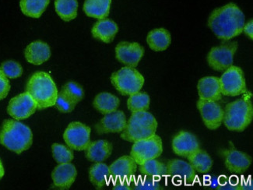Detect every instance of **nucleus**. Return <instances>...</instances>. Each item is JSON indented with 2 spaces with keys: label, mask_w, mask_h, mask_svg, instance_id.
Masks as SVG:
<instances>
[{
  "label": "nucleus",
  "mask_w": 253,
  "mask_h": 190,
  "mask_svg": "<svg viewBox=\"0 0 253 190\" xmlns=\"http://www.w3.org/2000/svg\"><path fill=\"white\" fill-rule=\"evenodd\" d=\"M216 190H241L240 181L236 176H231L227 179L223 184L220 185Z\"/></svg>",
  "instance_id": "obj_38"
},
{
  "label": "nucleus",
  "mask_w": 253,
  "mask_h": 190,
  "mask_svg": "<svg viewBox=\"0 0 253 190\" xmlns=\"http://www.w3.org/2000/svg\"><path fill=\"white\" fill-rule=\"evenodd\" d=\"M119 31V26L110 19H101L93 26L91 30L92 36L104 43H111L116 38Z\"/></svg>",
  "instance_id": "obj_23"
},
{
  "label": "nucleus",
  "mask_w": 253,
  "mask_h": 190,
  "mask_svg": "<svg viewBox=\"0 0 253 190\" xmlns=\"http://www.w3.org/2000/svg\"><path fill=\"white\" fill-rule=\"evenodd\" d=\"M60 92L76 104H79L85 95L84 88L75 81H69L65 84Z\"/></svg>",
  "instance_id": "obj_33"
},
{
  "label": "nucleus",
  "mask_w": 253,
  "mask_h": 190,
  "mask_svg": "<svg viewBox=\"0 0 253 190\" xmlns=\"http://www.w3.org/2000/svg\"><path fill=\"white\" fill-rule=\"evenodd\" d=\"M10 91V84L7 77L4 75L0 69V101L7 97L8 94Z\"/></svg>",
  "instance_id": "obj_39"
},
{
  "label": "nucleus",
  "mask_w": 253,
  "mask_h": 190,
  "mask_svg": "<svg viewBox=\"0 0 253 190\" xmlns=\"http://www.w3.org/2000/svg\"><path fill=\"white\" fill-rule=\"evenodd\" d=\"M55 12L64 21L74 20L77 16V0H55Z\"/></svg>",
  "instance_id": "obj_31"
},
{
  "label": "nucleus",
  "mask_w": 253,
  "mask_h": 190,
  "mask_svg": "<svg viewBox=\"0 0 253 190\" xmlns=\"http://www.w3.org/2000/svg\"><path fill=\"white\" fill-rule=\"evenodd\" d=\"M238 48V42L231 41H223L220 46L212 48L207 57L210 67L216 71H225L233 65Z\"/></svg>",
  "instance_id": "obj_7"
},
{
  "label": "nucleus",
  "mask_w": 253,
  "mask_h": 190,
  "mask_svg": "<svg viewBox=\"0 0 253 190\" xmlns=\"http://www.w3.org/2000/svg\"><path fill=\"white\" fill-rule=\"evenodd\" d=\"M120 105V100L116 95L108 92H102L94 97L93 106L97 112L107 115L117 111Z\"/></svg>",
  "instance_id": "obj_25"
},
{
  "label": "nucleus",
  "mask_w": 253,
  "mask_h": 190,
  "mask_svg": "<svg viewBox=\"0 0 253 190\" xmlns=\"http://www.w3.org/2000/svg\"><path fill=\"white\" fill-rule=\"evenodd\" d=\"M242 32H244L245 35L250 38L251 40L253 39V20H250L247 24H245L243 27Z\"/></svg>",
  "instance_id": "obj_42"
},
{
  "label": "nucleus",
  "mask_w": 253,
  "mask_h": 190,
  "mask_svg": "<svg viewBox=\"0 0 253 190\" xmlns=\"http://www.w3.org/2000/svg\"><path fill=\"white\" fill-rule=\"evenodd\" d=\"M230 143L229 148L219 149L217 153L224 161V166L230 172L245 173L253 162L251 156L235 148L232 142Z\"/></svg>",
  "instance_id": "obj_11"
},
{
  "label": "nucleus",
  "mask_w": 253,
  "mask_h": 190,
  "mask_svg": "<svg viewBox=\"0 0 253 190\" xmlns=\"http://www.w3.org/2000/svg\"><path fill=\"white\" fill-rule=\"evenodd\" d=\"M144 77L135 68L125 66L111 76V82L122 95L130 96L140 92L144 84Z\"/></svg>",
  "instance_id": "obj_6"
},
{
  "label": "nucleus",
  "mask_w": 253,
  "mask_h": 190,
  "mask_svg": "<svg viewBox=\"0 0 253 190\" xmlns=\"http://www.w3.org/2000/svg\"><path fill=\"white\" fill-rule=\"evenodd\" d=\"M245 15L235 3L214 9L208 19V26L219 39L230 41L242 33Z\"/></svg>",
  "instance_id": "obj_1"
},
{
  "label": "nucleus",
  "mask_w": 253,
  "mask_h": 190,
  "mask_svg": "<svg viewBox=\"0 0 253 190\" xmlns=\"http://www.w3.org/2000/svg\"><path fill=\"white\" fill-rule=\"evenodd\" d=\"M26 60L31 64L39 66L47 62L51 57V48L45 42L35 41L28 45L24 51Z\"/></svg>",
  "instance_id": "obj_21"
},
{
  "label": "nucleus",
  "mask_w": 253,
  "mask_h": 190,
  "mask_svg": "<svg viewBox=\"0 0 253 190\" xmlns=\"http://www.w3.org/2000/svg\"><path fill=\"white\" fill-rule=\"evenodd\" d=\"M91 129L81 122H73L66 127L63 140L73 150L82 151L87 147L90 141Z\"/></svg>",
  "instance_id": "obj_10"
},
{
  "label": "nucleus",
  "mask_w": 253,
  "mask_h": 190,
  "mask_svg": "<svg viewBox=\"0 0 253 190\" xmlns=\"http://www.w3.org/2000/svg\"><path fill=\"white\" fill-rule=\"evenodd\" d=\"M137 164L130 155L122 156L109 166L111 178L130 180L137 171Z\"/></svg>",
  "instance_id": "obj_19"
},
{
  "label": "nucleus",
  "mask_w": 253,
  "mask_h": 190,
  "mask_svg": "<svg viewBox=\"0 0 253 190\" xmlns=\"http://www.w3.org/2000/svg\"><path fill=\"white\" fill-rule=\"evenodd\" d=\"M196 107L207 128L215 130L221 126L224 119V109L218 101L199 98L196 102Z\"/></svg>",
  "instance_id": "obj_12"
},
{
  "label": "nucleus",
  "mask_w": 253,
  "mask_h": 190,
  "mask_svg": "<svg viewBox=\"0 0 253 190\" xmlns=\"http://www.w3.org/2000/svg\"><path fill=\"white\" fill-rule=\"evenodd\" d=\"M37 110V104L33 97L26 92L13 97L7 107L8 114L16 120L28 119Z\"/></svg>",
  "instance_id": "obj_13"
},
{
  "label": "nucleus",
  "mask_w": 253,
  "mask_h": 190,
  "mask_svg": "<svg viewBox=\"0 0 253 190\" xmlns=\"http://www.w3.org/2000/svg\"><path fill=\"white\" fill-rule=\"evenodd\" d=\"M127 119L125 113L117 110L112 113L107 114L94 126L96 133L99 135L107 134H121L126 126Z\"/></svg>",
  "instance_id": "obj_15"
},
{
  "label": "nucleus",
  "mask_w": 253,
  "mask_h": 190,
  "mask_svg": "<svg viewBox=\"0 0 253 190\" xmlns=\"http://www.w3.org/2000/svg\"><path fill=\"white\" fill-rule=\"evenodd\" d=\"M171 146L174 154L185 158L200 148L197 137L190 132L185 130H181L174 136Z\"/></svg>",
  "instance_id": "obj_16"
},
{
  "label": "nucleus",
  "mask_w": 253,
  "mask_h": 190,
  "mask_svg": "<svg viewBox=\"0 0 253 190\" xmlns=\"http://www.w3.org/2000/svg\"><path fill=\"white\" fill-rule=\"evenodd\" d=\"M0 143L10 151L20 154L33 143L31 129L16 119H6L0 129Z\"/></svg>",
  "instance_id": "obj_2"
},
{
  "label": "nucleus",
  "mask_w": 253,
  "mask_h": 190,
  "mask_svg": "<svg viewBox=\"0 0 253 190\" xmlns=\"http://www.w3.org/2000/svg\"><path fill=\"white\" fill-rule=\"evenodd\" d=\"M197 90L200 99L213 101L221 100L222 94L218 77H206L200 79L197 84Z\"/></svg>",
  "instance_id": "obj_22"
},
{
  "label": "nucleus",
  "mask_w": 253,
  "mask_h": 190,
  "mask_svg": "<svg viewBox=\"0 0 253 190\" xmlns=\"http://www.w3.org/2000/svg\"><path fill=\"white\" fill-rule=\"evenodd\" d=\"M4 75L8 79H17L23 74V67L20 63L13 60H8L2 62L0 66Z\"/></svg>",
  "instance_id": "obj_36"
},
{
  "label": "nucleus",
  "mask_w": 253,
  "mask_h": 190,
  "mask_svg": "<svg viewBox=\"0 0 253 190\" xmlns=\"http://www.w3.org/2000/svg\"><path fill=\"white\" fill-rule=\"evenodd\" d=\"M250 92L242 98L226 104L223 123L230 131H244L251 124L253 119V106Z\"/></svg>",
  "instance_id": "obj_4"
},
{
  "label": "nucleus",
  "mask_w": 253,
  "mask_h": 190,
  "mask_svg": "<svg viewBox=\"0 0 253 190\" xmlns=\"http://www.w3.org/2000/svg\"><path fill=\"white\" fill-rule=\"evenodd\" d=\"M113 145L106 140L90 142L84 150L85 157L90 162H104L112 155Z\"/></svg>",
  "instance_id": "obj_20"
},
{
  "label": "nucleus",
  "mask_w": 253,
  "mask_h": 190,
  "mask_svg": "<svg viewBox=\"0 0 253 190\" xmlns=\"http://www.w3.org/2000/svg\"><path fill=\"white\" fill-rule=\"evenodd\" d=\"M50 0H20L21 11L27 17L39 18L45 11Z\"/></svg>",
  "instance_id": "obj_30"
},
{
  "label": "nucleus",
  "mask_w": 253,
  "mask_h": 190,
  "mask_svg": "<svg viewBox=\"0 0 253 190\" xmlns=\"http://www.w3.org/2000/svg\"><path fill=\"white\" fill-rule=\"evenodd\" d=\"M132 189L134 190H162L164 188L156 179L144 176L143 178L139 177L134 180Z\"/></svg>",
  "instance_id": "obj_35"
},
{
  "label": "nucleus",
  "mask_w": 253,
  "mask_h": 190,
  "mask_svg": "<svg viewBox=\"0 0 253 190\" xmlns=\"http://www.w3.org/2000/svg\"><path fill=\"white\" fill-rule=\"evenodd\" d=\"M186 158L194 170L199 173H208L213 167V159L208 152L202 149L199 148L189 154Z\"/></svg>",
  "instance_id": "obj_28"
},
{
  "label": "nucleus",
  "mask_w": 253,
  "mask_h": 190,
  "mask_svg": "<svg viewBox=\"0 0 253 190\" xmlns=\"http://www.w3.org/2000/svg\"><path fill=\"white\" fill-rule=\"evenodd\" d=\"M54 106L61 113H70L75 109L77 104L66 97V95H63L62 92H59Z\"/></svg>",
  "instance_id": "obj_37"
},
{
  "label": "nucleus",
  "mask_w": 253,
  "mask_h": 190,
  "mask_svg": "<svg viewBox=\"0 0 253 190\" xmlns=\"http://www.w3.org/2000/svg\"><path fill=\"white\" fill-rule=\"evenodd\" d=\"M144 55V48L137 42H120L116 47V58L128 67L136 68Z\"/></svg>",
  "instance_id": "obj_14"
},
{
  "label": "nucleus",
  "mask_w": 253,
  "mask_h": 190,
  "mask_svg": "<svg viewBox=\"0 0 253 190\" xmlns=\"http://www.w3.org/2000/svg\"><path fill=\"white\" fill-rule=\"evenodd\" d=\"M77 170L71 162L59 164L51 172L54 186L59 190H69L76 181Z\"/></svg>",
  "instance_id": "obj_17"
},
{
  "label": "nucleus",
  "mask_w": 253,
  "mask_h": 190,
  "mask_svg": "<svg viewBox=\"0 0 253 190\" xmlns=\"http://www.w3.org/2000/svg\"><path fill=\"white\" fill-rule=\"evenodd\" d=\"M138 170L143 176L154 178L158 181L168 176L167 166L156 159L149 160L139 165Z\"/></svg>",
  "instance_id": "obj_29"
},
{
  "label": "nucleus",
  "mask_w": 253,
  "mask_h": 190,
  "mask_svg": "<svg viewBox=\"0 0 253 190\" xmlns=\"http://www.w3.org/2000/svg\"><path fill=\"white\" fill-rule=\"evenodd\" d=\"M5 175V170H4L3 165H2V161L0 159V180Z\"/></svg>",
  "instance_id": "obj_44"
},
{
  "label": "nucleus",
  "mask_w": 253,
  "mask_h": 190,
  "mask_svg": "<svg viewBox=\"0 0 253 190\" xmlns=\"http://www.w3.org/2000/svg\"><path fill=\"white\" fill-rule=\"evenodd\" d=\"M157 129L158 121L151 112H132L120 137L128 142H135L156 134Z\"/></svg>",
  "instance_id": "obj_5"
},
{
  "label": "nucleus",
  "mask_w": 253,
  "mask_h": 190,
  "mask_svg": "<svg viewBox=\"0 0 253 190\" xmlns=\"http://www.w3.org/2000/svg\"><path fill=\"white\" fill-rule=\"evenodd\" d=\"M224 72L219 78L222 95L235 97L249 92L244 73L240 67L231 66Z\"/></svg>",
  "instance_id": "obj_9"
},
{
  "label": "nucleus",
  "mask_w": 253,
  "mask_h": 190,
  "mask_svg": "<svg viewBox=\"0 0 253 190\" xmlns=\"http://www.w3.org/2000/svg\"><path fill=\"white\" fill-rule=\"evenodd\" d=\"M166 166L168 176L173 179H178L187 185L193 184L196 181V172L189 162L179 159H171L168 161Z\"/></svg>",
  "instance_id": "obj_18"
},
{
  "label": "nucleus",
  "mask_w": 253,
  "mask_h": 190,
  "mask_svg": "<svg viewBox=\"0 0 253 190\" xmlns=\"http://www.w3.org/2000/svg\"><path fill=\"white\" fill-rule=\"evenodd\" d=\"M112 190H132L131 181L130 180H126V179H116Z\"/></svg>",
  "instance_id": "obj_40"
},
{
  "label": "nucleus",
  "mask_w": 253,
  "mask_h": 190,
  "mask_svg": "<svg viewBox=\"0 0 253 190\" xmlns=\"http://www.w3.org/2000/svg\"><path fill=\"white\" fill-rule=\"evenodd\" d=\"M241 190H252L253 189V182L250 179L246 180L242 179L240 181Z\"/></svg>",
  "instance_id": "obj_43"
},
{
  "label": "nucleus",
  "mask_w": 253,
  "mask_h": 190,
  "mask_svg": "<svg viewBox=\"0 0 253 190\" xmlns=\"http://www.w3.org/2000/svg\"><path fill=\"white\" fill-rule=\"evenodd\" d=\"M51 153L54 160L58 164L72 162L74 158V150L68 146L57 142L51 145Z\"/></svg>",
  "instance_id": "obj_34"
},
{
  "label": "nucleus",
  "mask_w": 253,
  "mask_h": 190,
  "mask_svg": "<svg viewBox=\"0 0 253 190\" xmlns=\"http://www.w3.org/2000/svg\"><path fill=\"white\" fill-rule=\"evenodd\" d=\"M112 0H85L84 11L93 18L105 19L109 15Z\"/></svg>",
  "instance_id": "obj_27"
},
{
  "label": "nucleus",
  "mask_w": 253,
  "mask_h": 190,
  "mask_svg": "<svg viewBox=\"0 0 253 190\" xmlns=\"http://www.w3.org/2000/svg\"><path fill=\"white\" fill-rule=\"evenodd\" d=\"M163 153V142L159 136L154 134L147 139L134 142L130 156L138 165L149 160L157 159Z\"/></svg>",
  "instance_id": "obj_8"
},
{
  "label": "nucleus",
  "mask_w": 253,
  "mask_h": 190,
  "mask_svg": "<svg viewBox=\"0 0 253 190\" xmlns=\"http://www.w3.org/2000/svg\"><path fill=\"white\" fill-rule=\"evenodd\" d=\"M147 42L153 51H165L171 45V34L165 28L152 30L147 35Z\"/></svg>",
  "instance_id": "obj_24"
},
{
  "label": "nucleus",
  "mask_w": 253,
  "mask_h": 190,
  "mask_svg": "<svg viewBox=\"0 0 253 190\" xmlns=\"http://www.w3.org/2000/svg\"><path fill=\"white\" fill-rule=\"evenodd\" d=\"M205 181H207V185L211 189H217L219 187L220 183H219V177L216 176H208L207 179H205Z\"/></svg>",
  "instance_id": "obj_41"
},
{
  "label": "nucleus",
  "mask_w": 253,
  "mask_h": 190,
  "mask_svg": "<svg viewBox=\"0 0 253 190\" xmlns=\"http://www.w3.org/2000/svg\"><path fill=\"white\" fill-rule=\"evenodd\" d=\"M89 180L95 189L102 190L111 179L109 166L103 162L94 163L89 168Z\"/></svg>",
  "instance_id": "obj_26"
},
{
  "label": "nucleus",
  "mask_w": 253,
  "mask_h": 190,
  "mask_svg": "<svg viewBox=\"0 0 253 190\" xmlns=\"http://www.w3.org/2000/svg\"><path fill=\"white\" fill-rule=\"evenodd\" d=\"M25 90L37 104L38 110L53 107L59 93L51 76L42 71L36 72L30 77Z\"/></svg>",
  "instance_id": "obj_3"
},
{
  "label": "nucleus",
  "mask_w": 253,
  "mask_h": 190,
  "mask_svg": "<svg viewBox=\"0 0 253 190\" xmlns=\"http://www.w3.org/2000/svg\"><path fill=\"white\" fill-rule=\"evenodd\" d=\"M151 104V97L146 92H137L130 95L127 100V108L131 112H147Z\"/></svg>",
  "instance_id": "obj_32"
}]
</instances>
